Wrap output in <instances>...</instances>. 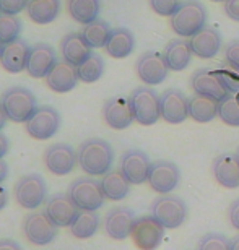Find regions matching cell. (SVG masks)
<instances>
[{"mask_svg": "<svg viewBox=\"0 0 239 250\" xmlns=\"http://www.w3.org/2000/svg\"><path fill=\"white\" fill-rule=\"evenodd\" d=\"M78 166L89 177L104 176L111 171L114 149L103 138H88L78 146Z\"/></svg>", "mask_w": 239, "mask_h": 250, "instance_id": "6da1fadb", "label": "cell"}, {"mask_svg": "<svg viewBox=\"0 0 239 250\" xmlns=\"http://www.w3.org/2000/svg\"><path fill=\"white\" fill-rule=\"evenodd\" d=\"M0 106L10 122L26 124L38 109V103L28 88L12 86L0 96Z\"/></svg>", "mask_w": 239, "mask_h": 250, "instance_id": "7a4b0ae2", "label": "cell"}, {"mask_svg": "<svg viewBox=\"0 0 239 250\" xmlns=\"http://www.w3.org/2000/svg\"><path fill=\"white\" fill-rule=\"evenodd\" d=\"M207 26V8L198 0H186L179 3L171 17L173 31L182 38H192Z\"/></svg>", "mask_w": 239, "mask_h": 250, "instance_id": "3957f363", "label": "cell"}, {"mask_svg": "<svg viewBox=\"0 0 239 250\" xmlns=\"http://www.w3.org/2000/svg\"><path fill=\"white\" fill-rule=\"evenodd\" d=\"M132 112L140 125H153L161 117V96L148 86H138L129 96Z\"/></svg>", "mask_w": 239, "mask_h": 250, "instance_id": "277c9868", "label": "cell"}, {"mask_svg": "<svg viewBox=\"0 0 239 250\" xmlns=\"http://www.w3.org/2000/svg\"><path fill=\"white\" fill-rule=\"evenodd\" d=\"M152 216L164 229L181 228L187 219L189 208L186 202L177 195H161L152 203Z\"/></svg>", "mask_w": 239, "mask_h": 250, "instance_id": "5b68a950", "label": "cell"}, {"mask_svg": "<svg viewBox=\"0 0 239 250\" xmlns=\"http://www.w3.org/2000/svg\"><path fill=\"white\" fill-rule=\"evenodd\" d=\"M68 197L73 200L83 211H98L104 205V197L101 182L94 181L93 177H78L68 187Z\"/></svg>", "mask_w": 239, "mask_h": 250, "instance_id": "8992f818", "label": "cell"}, {"mask_svg": "<svg viewBox=\"0 0 239 250\" xmlns=\"http://www.w3.org/2000/svg\"><path fill=\"white\" fill-rule=\"evenodd\" d=\"M15 200L20 207L26 209H36L46 200L47 186L43 176L39 174H26L20 177L13 187Z\"/></svg>", "mask_w": 239, "mask_h": 250, "instance_id": "52a82bcc", "label": "cell"}, {"mask_svg": "<svg viewBox=\"0 0 239 250\" xmlns=\"http://www.w3.org/2000/svg\"><path fill=\"white\" fill-rule=\"evenodd\" d=\"M26 133L34 140L44 142L52 138L61 128V114L52 106H38L29 121L24 124Z\"/></svg>", "mask_w": 239, "mask_h": 250, "instance_id": "ba28073f", "label": "cell"}, {"mask_svg": "<svg viewBox=\"0 0 239 250\" xmlns=\"http://www.w3.org/2000/svg\"><path fill=\"white\" fill-rule=\"evenodd\" d=\"M23 232L33 246H49L57 237L59 226H56L46 213H31L23 221Z\"/></svg>", "mask_w": 239, "mask_h": 250, "instance_id": "9c48e42d", "label": "cell"}, {"mask_svg": "<svg viewBox=\"0 0 239 250\" xmlns=\"http://www.w3.org/2000/svg\"><path fill=\"white\" fill-rule=\"evenodd\" d=\"M130 237L137 249L140 250H155L161 246L164 237V228L152 216L135 218L132 226Z\"/></svg>", "mask_w": 239, "mask_h": 250, "instance_id": "30bf717a", "label": "cell"}, {"mask_svg": "<svg viewBox=\"0 0 239 250\" xmlns=\"http://www.w3.org/2000/svg\"><path fill=\"white\" fill-rule=\"evenodd\" d=\"M179 181H181V171L174 163L166 161V159H158L152 163L147 182L156 193H171L179 186Z\"/></svg>", "mask_w": 239, "mask_h": 250, "instance_id": "8fae6325", "label": "cell"}, {"mask_svg": "<svg viewBox=\"0 0 239 250\" xmlns=\"http://www.w3.org/2000/svg\"><path fill=\"white\" fill-rule=\"evenodd\" d=\"M137 77L142 80L147 86H155V84L163 83L168 78L169 67L164 61L163 54L155 51L143 52L135 63Z\"/></svg>", "mask_w": 239, "mask_h": 250, "instance_id": "7c38bea8", "label": "cell"}, {"mask_svg": "<svg viewBox=\"0 0 239 250\" xmlns=\"http://www.w3.org/2000/svg\"><path fill=\"white\" fill-rule=\"evenodd\" d=\"M44 164L54 176H67L78 164V154L70 145L54 143L44 151Z\"/></svg>", "mask_w": 239, "mask_h": 250, "instance_id": "4fadbf2b", "label": "cell"}, {"mask_svg": "<svg viewBox=\"0 0 239 250\" xmlns=\"http://www.w3.org/2000/svg\"><path fill=\"white\" fill-rule=\"evenodd\" d=\"M150 166V158L142 149H127L121 158V171L133 186H140L148 181Z\"/></svg>", "mask_w": 239, "mask_h": 250, "instance_id": "5bb4252c", "label": "cell"}, {"mask_svg": "<svg viewBox=\"0 0 239 250\" xmlns=\"http://www.w3.org/2000/svg\"><path fill=\"white\" fill-rule=\"evenodd\" d=\"M78 213L80 208L68 197V193H56L46 202V214L59 228H70Z\"/></svg>", "mask_w": 239, "mask_h": 250, "instance_id": "9a60e30c", "label": "cell"}, {"mask_svg": "<svg viewBox=\"0 0 239 250\" xmlns=\"http://www.w3.org/2000/svg\"><path fill=\"white\" fill-rule=\"evenodd\" d=\"M57 63V54L46 42H36L29 49L26 73L31 78H46Z\"/></svg>", "mask_w": 239, "mask_h": 250, "instance_id": "2e32d148", "label": "cell"}, {"mask_svg": "<svg viewBox=\"0 0 239 250\" xmlns=\"http://www.w3.org/2000/svg\"><path fill=\"white\" fill-rule=\"evenodd\" d=\"M191 86L196 94L212 98L218 103L230 96L228 89L223 86V83L220 82V78H218L217 72H212L210 68L196 70L191 77Z\"/></svg>", "mask_w": 239, "mask_h": 250, "instance_id": "e0dca14e", "label": "cell"}, {"mask_svg": "<svg viewBox=\"0 0 239 250\" xmlns=\"http://www.w3.org/2000/svg\"><path fill=\"white\" fill-rule=\"evenodd\" d=\"M189 117V99L181 89L169 88L161 94V119L168 124H182Z\"/></svg>", "mask_w": 239, "mask_h": 250, "instance_id": "ac0fdd59", "label": "cell"}, {"mask_svg": "<svg viewBox=\"0 0 239 250\" xmlns=\"http://www.w3.org/2000/svg\"><path fill=\"white\" fill-rule=\"evenodd\" d=\"M103 119L114 130H124L130 127L135 117H133L129 98H109L103 106Z\"/></svg>", "mask_w": 239, "mask_h": 250, "instance_id": "d6986e66", "label": "cell"}, {"mask_svg": "<svg viewBox=\"0 0 239 250\" xmlns=\"http://www.w3.org/2000/svg\"><path fill=\"white\" fill-rule=\"evenodd\" d=\"M133 221V211L127 207H116L104 218V232L114 241H124L130 236Z\"/></svg>", "mask_w": 239, "mask_h": 250, "instance_id": "ffe728a7", "label": "cell"}, {"mask_svg": "<svg viewBox=\"0 0 239 250\" xmlns=\"http://www.w3.org/2000/svg\"><path fill=\"white\" fill-rule=\"evenodd\" d=\"M44 80H46L47 88L59 94L70 93L72 89H75V86L80 82L77 67L65 61H61L54 65V68L49 72V75Z\"/></svg>", "mask_w": 239, "mask_h": 250, "instance_id": "44dd1931", "label": "cell"}, {"mask_svg": "<svg viewBox=\"0 0 239 250\" xmlns=\"http://www.w3.org/2000/svg\"><path fill=\"white\" fill-rule=\"evenodd\" d=\"M215 181L225 188L239 187V159L236 154L225 153L215 158L212 164Z\"/></svg>", "mask_w": 239, "mask_h": 250, "instance_id": "7402d4cb", "label": "cell"}, {"mask_svg": "<svg viewBox=\"0 0 239 250\" xmlns=\"http://www.w3.org/2000/svg\"><path fill=\"white\" fill-rule=\"evenodd\" d=\"M59 51H61L62 61L78 67L80 63H83L87 59L91 56V47L88 46L85 41L82 33H67L65 36L61 39L59 44Z\"/></svg>", "mask_w": 239, "mask_h": 250, "instance_id": "603a6c76", "label": "cell"}, {"mask_svg": "<svg viewBox=\"0 0 239 250\" xmlns=\"http://www.w3.org/2000/svg\"><path fill=\"white\" fill-rule=\"evenodd\" d=\"M192 54L200 59L215 57L221 49V33L213 26H205L202 31H198L196 36L191 38Z\"/></svg>", "mask_w": 239, "mask_h": 250, "instance_id": "cb8c5ba5", "label": "cell"}, {"mask_svg": "<svg viewBox=\"0 0 239 250\" xmlns=\"http://www.w3.org/2000/svg\"><path fill=\"white\" fill-rule=\"evenodd\" d=\"M29 47L26 41L23 39H17V41L5 44L2 56H0V65L5 72L8 73H20L26 70Z\"/></svg>", "mask_w": 239, "mask_h": 250, "instance_id": "d4e9b609", "label": "cell"}, {"mask_svg": "<svg viewBox=\"0 0 239 250\" xmlns=\"http://www.w3.org/2000/svg\"><path fill=\"white\" fill-rule=\"evenodd\" d=\"M135 49V38L130 29L127 28H114L109 33V38L104 46V51L112 59H126Z\"/></svg>", "mask_w": 239, "mask_h": 250, "instance_id": "484cf974", "label": "cell"}, {"mask_svg": "<svg viewBox=\"0 0 239 250\" xmlns=\"http://www.w3.org/2000/svg\"><path fill=\"white\" fill-rule=\"evenodd\" d=\"M192 49H191V42L186 41V39H171L166 47H164L163 57L166 61L169 70L173 72H182L186 70L192 59Z\"/></svg>", "mask_w": 239, "mask_h": 250, "instance_id": "4316f807", "label": "cell"}, {"mask_svg": "<svg viewBox=\"0 0 239 250\" xmlns=\"http://www.w3.org/2000/svg\"><path fill=\"white\" fill-rule=\"evenodd\" d=\"M101 188L104 197L111 202H121L130 193V182L127 181L121 169H111L108 174H104L101 181Z\"/></svg>", "mask_w": 239, "mask_h": 250, "instance_id": "83f0119b", "label": "cell"}, {"mask_svg": "<svg viewBox=\"0 0 239 250\" xmlns=\"http://www.w3.org/2000/svg\"><path fill=\"white\" fill-rule=\"evenodd\" d=\"M26 13L36 24H49L61 13V0H29Z\"/></svg>", "mask_w": 239, "mask_h": 250, "instance_id": "f1b7e54d", "label": "cell"}, {"mask_svg": "<svg viewBox=\"0 0 239 250\" xmlns=\"http://www.w3.org/2000/svg\"><path fill=\"white\" fill-rule=\"evenodd\" d=\"M67 12L72 20L87 26L98 20L101 12V0H67Z\"/></svg>", "mask_w": 239, "mask_h": 250, "instance_id": "f546056e", "label": "cell"}, {"mask_svg": "<svg viewBox=\"0 0 239 250\" xmlns=\"http://www.w3.org/2000/svg\"><path fill=\"white\" fill-rule=\"evenodd\" d=\"M218 116V101L207 96L196 94L189 99V117L198 124L212 122Z\"/></svg>", "mask_w": 239, "mask_h": 250, "instance_id": "4dcf8cb0", "label": "cell"}, {"mask_svg": "<svg viewBox=\"0 0 239 250\" xmlns=\"http://www.w3.org/2000/svg\"><path fill=\"white\" fill-rule=\"evenodd\" d=\"M99 229V216L96 211H83L80 209L77 219L70 226V232L75 239L85 241L93 237Z\"/></svg>", "mask_w": 239, "mask_h": 250, "instance_id": "1f68e13d", "label": "cell"}, {"mask_svg": "<svg viewBox=\"0 0 239 250\" xmlns=\"http://www.w3.org/2000/svg\"><path fill=\"white\" fill-rule=\"evenodd\" d=\"M109 33H111V28L109 24L104 21V20H94L93 23L87 24L82 29V34L85 38V41L91 49H99L106 46V41L109 38Z\"/></svg>", "mask_w": 239, "mask_h": 250, "instance_id": "d6a6232c", "label": "cell"}, {"mask_svg": "<svg viewBox=\"0 0 239 250\" xmlns=\"http://www.w3.org/2000/svg\"><path fill=\"white\" fill-rule=\"evenodd\" d=\"M78 80L83 83H94L103 77L104 73V61L98 54H91L83 63L77 67Z\"/></svg>", "mask_w": 239, "mask_h": 250, "instance_id": "836d02e7", "label": "cell"}, {"mask_svg": "<svg viewBox=\"0 0 239 250\" xmlns=\"http://www.w3.org/2000/svg\"><path fill=\"white\" fill-rule=\"evenodd\" d=\"M22 20L17 15H0V42L10 44L20 39L22 33Z\"/></svg>", "mask_w": 239, "mask_h": 250, "instance_id": "e575fe53", "label": "cell"}, {"mask_svg": "<svg viewBox=\"0 0 239 250\" xmlns=\"http://www.w3.org/2000/svg\"><path fill=\"white\" fill-rule=\"evenodd\" d=\"M218 117L230 127H239V98L230 94L218 103Z\"/></svg>", "mask_w": 239, "mask_h": 250, "instance_id": "d590c367", "label": "cell"}, {"mask_svg": "<svg viewBox=\"0 0 239 250\" xmlns=\"http://www.w3.org/2000/svg\"><path fill=\"white\" fill-rule=\"evenodd\" d=\"M230 244L231 241L223 234L208 232L200 239L197 250H230Z\"/></svg>", "mask_w": 239, "mask_h": 250, "instance_id": "8d00e7d4", "label": "cell"}, {"mask_svg": "<svg viewBox=\"0 0 239 250\" xmlns=\"http://www.w3.org/2000/svg\"><path fill=\"white\" fill-rule=\"evenodd\" d=\"M148 3H150L153 12L158 13L159 17L171 18L181 2H177V0H148Z\"/></svg>", "mask_w": 239, "mask_h": 250, "instance_id": "74e56055", "label": "cell"}, {"mask_svg": "<svg viewBox=\"0 0 239 250\" xmlns=\"http://www.w3.org/2000/svg\"><path fill=\"white\" fill-rule=\"evenodd\" d=\"M29 0H0V12L3 15H18L26 10Z\"/></svg>", "mask_w": 239, "mask_h": 250, "instance_id": "f35d334b", "label": "cell"}, {"mask_svg": "<svg viewBox=\"0 0 239 250\" xmlns=\"http://www.w3.org/2000/svg\"><path fill=\"white\" fill-rule=\"evenodd\" d=\"M217 75L220 78V82L223 83V86L228 89V93L230 94L239 93V78L236 73H231L228 70H218Z\"/></svg>", "mask_w": 239, "mask_h": 250, "instance_id": "ab89813d", "label": "cell"}, {"mask_svg": "<svg viewBox=\"0 0 239 250\" xmlns=\"http://www.w3.org/2000/svg\"><path fill=\"white\" fill-rule=\"evenodd\" d=\"M225 61L236 73H239V41H231L226 46Z\"/></svg>", "mask_w": 239, "mask_h": 250, "instance_id": "60d3db41", "label": "cell"}, {"mask_svg": "<svg viewBox=\"0 0 239 250\" xmlns=\"http://www.w3.org/2000/svg\"><path fill=\"white\" fill-rule=\"evenodd\" d=\"M228 219H230L231 226L236 229V231H239V198L235 200L230 208H228Z\"/></svg>", "mask_w": 239, "mask_h": 250, "instance_id": "b9f144b4", "label": "cell"}, {"mask_svg": "<svg viewBox=\"0 0 239 250\" xmlns=\"http://www.w3.org/2000/svg\"><path fill=\"white\" fill-rule=\"evenodd\" d=\"M225 13L233 20V21H239V0H226Z\"/></svg>", "mask_w": 239, "mask_h": 250, "instance_id": "7bdbcfd3", "label": "cell"}, {"mask_svg": "<svg viewBox=\"0 0 239 250\" xmlns=\"http://www.w3.org/2000/svg\"><path fill=\"white\" fill-rule=\"evenodd\" d=\"M0 250H23L18 242L12 239H0Z\"/></svg>", "mask_w": 239, "mask_h": 250, "instance_id": "ee69618b", "label": "cell"}, {"mask_svg": "<svg viewBox=\"0 0 239 250\" xmlns=\"http://www.w3.org/2000/svg\"><path fill=\"white\" fill-rule=\"evenodd\" d=\"M8 149H10V142H8V138L5 137L3 133H0V159H3L5 154L8 153Z\"/></svg>", "mask_w": 239, "mask_h": 250, "instance_id": "f6af8a7d", "label": "cell"}, {"mask_svg": "<svg viewBox=\"0 0 239 250\" xmlns=\"http://www.w3.org/2000/svg\"><path fill=\"white\" fill-rule=\"evenodd\" d=\"M7 177H8V164L3 159H0V186L7 181Z\"/></svg>", "mask_w": 239, "mask_h": 250, "instance_id": "bcb514c9", "label": "cell"}, {"mask_svg": "<svg viewBox=\"0 0 239 250\" xmlns=\"http://www.w3.org/2000/svg\"><path fill=\"white\" fill-rule=\"evenodd\" d=\"M7 202H8V193H7V188H3L0 186V211L7 207Z\"/></svg>", "mask_w": 239, "mask_h": 250, "instance_id": "7dc6e473", "label": "cell"}, {"mask_svg": "<svg viewBox=\"0 0 239 250\" xmlns=\"http://www.w3.org/2000/svg\"><path fill=\"white\" fill-rule=\"evenodd\" d=\"M7 116H5V112H3V109L2 106H0V132H2V128L5 127V124H7Z\"/></svg>", "mask_w": 239, "mask_h": 250, "instance_id": "c3c4849f", "label": "cell"}, {"mask_svg": "<svg viewBox=\"0 0 239 250\" xmlns=\"http://www.w3.org/2000/svg\"><path fill=\"white\" fill-rule=\"evenodd\" d=\"M230 250H239V234H238L236 237H233V239H231Z\"/></svg>", "mask_w": 239, "mask_h": 250, "instance_id": "681fc988", "label": "cell"}, {"mask_svg": "<svg viewBox=\"0 0 239 250\" xmlns=\"http://www.w3.org/2000/svg\"><path fill=\"white\" fill-rule=\"evenodd\" d=\"M3 46H5V44H2V42H0V56H2V51H3Z\"/></svg>", "mask_w": 239, "mask_h": 250, "instance_id": "f907efd6", "label": "cell"}, {"mask_svg": "<svg viewBox=\"0 0 239 250\" xmlns=\"http://www.w3.org/2000/svg\"><path fill=\"white\" fill-rule=\"evenodd\" d=\"M212 2H226V0H212Z\"/></svg>", "mask_w": 239, "mask_h": 250, "instance_id": "816d5d0a", "label": "cell"}, {"mask_svg": "<svg viewBox=\"0 0 239 250\" xmlns=\"http://www.w3.org/2000/svg\"><path fill=\"white\" fill-rule=\"evenodd\" d=\"M236 156H238V159H239V148H238V153H236Z\"/></svg>", "mask_w": 239, "mask_h": 250, "instance_id": "f5cc1de1", "label": "cell"}, {"mask_svg": "<svg viewBox=\"0 0 239 250\" xmlns=\"http://www.w3.org/2000/svg\"><path fill=\"white\" fill-rule=\"evenodd\" d=\"M0 15H2V12H0Z\"/></svg>", "mask_w": 239, "mask_h": 250, "instance_id": "db71d44e", "label": "cell"}]
</instances>
